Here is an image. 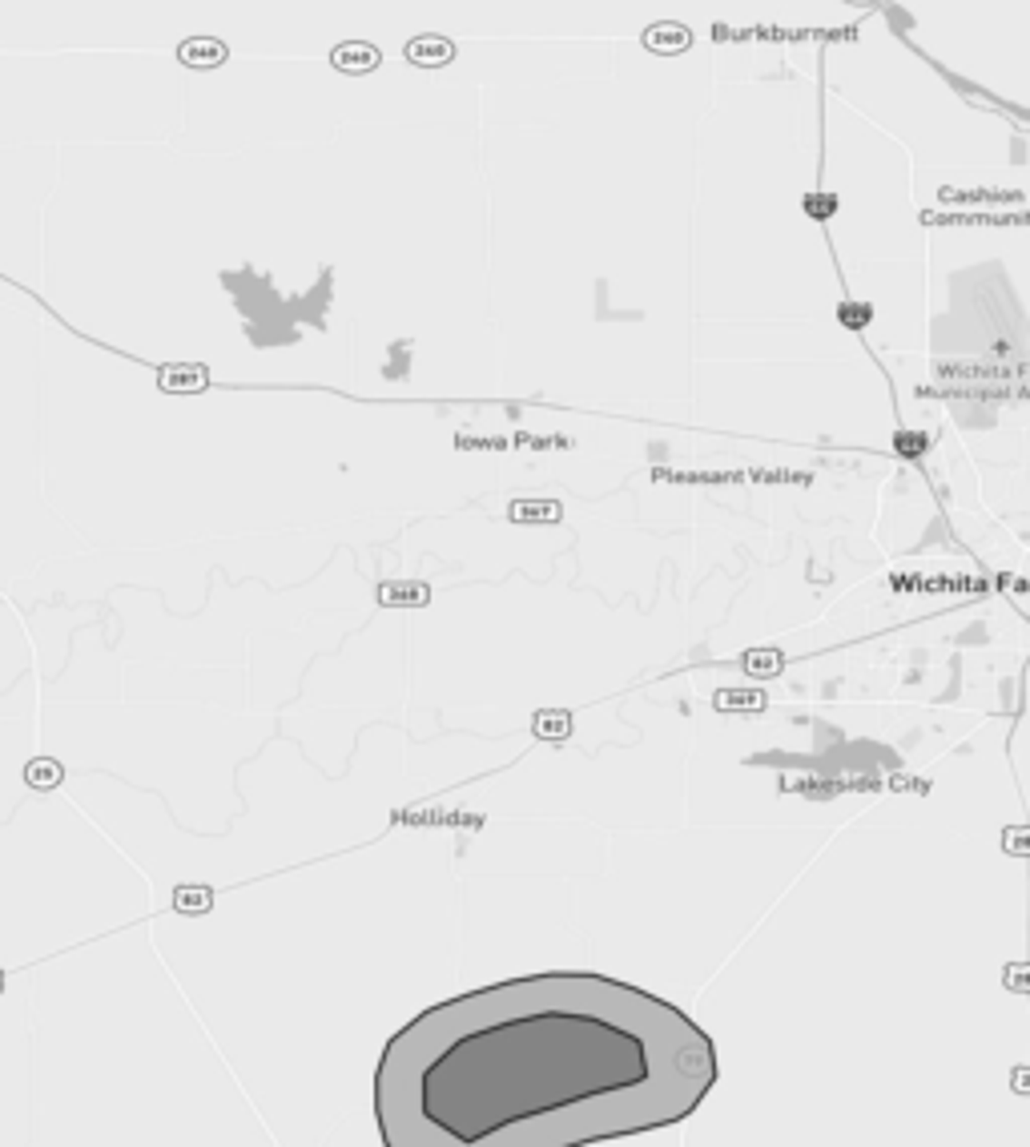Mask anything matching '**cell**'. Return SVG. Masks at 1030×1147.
<instances>
[{
  "label": "cell",
  "mask_w": 1030,
  "mask_h": 1147,
  "mask_svg": "<svg viewBox=\"0 0 1030 1147\" xmlns=\"http://www.w3.org/2000/svg\"><path fill=\"white\" fill-rule=\"evenodd\" d=\"M717 1083L685 1011L604 974H528L427 1006L374 1067L387 1147H584L680 1123Z\"/></svg>",
  "instance_id": "obj_1"
},
{
  "label": "cell",
  "mask_w": 1030,
  "mask_h": 1147,
  "mask_svg": "<svg viewBox=\"0 0 1030 1147\" xmlns=\"http://www.w3.org/2000/svg\"><path fill=\"white\" fill-rule=\"evenodd\" d=\"M177 57L190 69H213V64L226 61V44L218 36H190L185 44H177Z\"/></svg>",
  "instance_id": "obj_2"
},
{
  "label": "cell",
  "mask_w": 1030,
  "mask_h": 1147,
  "mask_svg": "<svg viewBox=\"0 0 1030 1147\" xmlns=\"http://www.w3.org/2000/svg\"><path fill=\"white\" fill-rule=\"evenodd\" d=\"M451 57H455V44L447 41V36H415V41L407 44V61L419 64V69H439V64H447Z\"/></svg>",
  "instance_id": "obj_3"
},
{
  "label": "cell",
  "mask_w": 1030,
  "mask_h": 1147,
  "mask_svg": "<svg viewBox=\"0 0 1030 1147\" xmlns=\"http://www.w3.org/2000/svg\"><path fill=\"white\" fill-rule=\"evenodd\" d=\"M331 61H334V69H342V73H371L374 64H379V49H371V44H362V41H351V44H339Z\"/></svg>",
  "instance_id": "obj_4"
},
{
  "label": "cell",
  "mask_w": 1030,
  "mask_h": 1147,
  "mask_svg": "<svg viewBox=\"0 0 1030 1147\" xmlns=\"http://www.w3.org/2000/svg\"><path fill=\"white\" fill-rule=\"evenodd\" d=\"M781 652L773 648H757V652H745V673H757V677H777L781 673Z\"/></svg>",
  "instance_id": "obj_5"
},
{
  "label": "cell",
  "mask_w": 1030,
  "mask_h": 1147,
  "mask_svg": "<svg viewBox=\"0 0 1030 1147\" xmlns=\"http://www.w3.org/2000/svg\"><path fill=\"white\" fill-rule=\"evenodd\" d=\"M25 777H29V786H33V789H53V786L61 781V765L41 757V761H33L29 769H25Z\"/></svg>",
  "instance_id": "obj_6"
},
{
  "label": "cell",
  "mask_w": 1030,
  "mask_h": 1147,
  "mask_svg": "<svg viewBox=\"0 0 1030 1147\" xmlns=\"http://www.w3.org/2000/svg\"><path fill=\"white\" fill-rule=\"evenodd\" d=\"M511 519H560V503H523V499H515L511 503V511H508Z\"/></svg>",
  "instance_id": "obj_7"
},
{
  "label": "cell",
  "mask_w": 1030,
  "mask_h": 1147,
  "mask_svg": "<svg viewBox=\"0 0 1030 1147\" xmlns=\"http://www.w3.org/2000/svg\"><path fill=\"white\" fill-rule=\"evenodd\" d=\"M568 729H572L568 713H540V717H536V733L548 737V741H560V737H568Z\"/></svg>",
  "instance_id": "obj_8"
},
{
  "label": "cell",
  "mask_w": 1030,
  "mask_h": 1147,
  "mask_svg": "<svg viewBox=\"0 0 1030 1147\" xmlns=\"http://www.w3.org/2000/svg\"><path fill=\"white\" fill-rule=\"evenodd\" d=\"M205 382V371L202 367H190V371H165L162 375V387H182V391H198Z\"/></svg>",
  "instance_id": "obj_9"
},
{
  "label": "cell",
  "mask_w": 1030,
  "mask_h": 1147,
  "mask_svg": "<svg viewBox=\"0 0 1030 1147\" xmlns=\"http://www.w3.org/2000/svg\"><path fill=\"white\" fill-rule=\"evenodd\" d=\"M717 705L720 708H761L765 705V697L761 693H717Z\"/></svg>",
  "instance_id": "obj_10"
},
{
  "label": "cell",
  "mask_w": 1030,
  "mask_h": 1147,
  "mask_svg": "<svg viewBox=\"0 0 1030 1147\" xmlns=\"http://www.w3.org/2000/svg\"><path fill=\"white\" fill-rule=\"evenodd\" d=\"M173 906H182V910H202V906H210V894H205V890H177V894H173Z\"/></svg>",
  "instance_id": "obj_11"
},
{
  "label": "cell",
  "mask_w": 1030,
  "mask_h": 1147,
  "mask_svg": "<svg viewBox=\"0 0 1030 1147\" xmlns=\"http://www.w3.org/2000/svg\"><path fill=\"white\" fill-rule=\"evenodd\" d=\"M0 986H5V974H0Z\"/></svg>",
  "instance_id": "obj_12"
}]
</instances>
